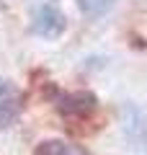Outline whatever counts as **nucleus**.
Wrapping results in <instances>:
<instances>
[{"label":"nucleus","mask_w":147,"mask_h":155,"mask_svg":"<svg viewBox=\"0 0 147 155\" xmlns=\"http://www.w3.org/2000/svg\"><path fill=\"white\" fill-rule=\"evenodd\" d=\"M34 155H85V150L65 140H44L36 145Z\"/></svg>","instance_id":"nucleus-3"},{"label":"nucleus","mask_w":147,"mask_h":155,"mask_svg":"<svg viewBox=\"0 0 147 155\" xmlns=\"http://www.w3.org/2000/svg\"><path fill=\"white\" fill-rule=\"evenodd\" d=\"M21 91L13 83H0V129L11 127L21 114Z\"/></svg>","instance_id":"nucleus-2"},{"label":"nucleus","mask_w":147,"mask_h":155,"mask_svg":"<svg viewBox=\"0 0 147 155\" xmlns=\"http://www.w3.org/2000/svg\"><path fill=\"white\" fill-rule=\"evenodd\" d=\"M98 109V101L93 93H72L67 96V98H62L60 104V111L62 116L67 119V124H77V122H85V119H90L93 114H96Z\"/></svg>","instance_id":"nucleus-1"}]
</instances>
